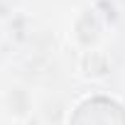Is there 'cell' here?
Here are the masks:
<instances>
[{
	"label": "cell",
	"instance_id": "6da1fadb",
	"mask_svg": "<svg viewBox=\"0 0 125 125\" xmlns=\"http://www.w3.org/2000/svg\"><path fill=\"white\" fill-rule=\"evenodd\" d=\"M76 115H81L83 120H88L93 125H125L123 110L110 101H88L79 108Z\"/></svg>",
	"mask_w": 125,
	"mask_h": 125
}]
</instances>
